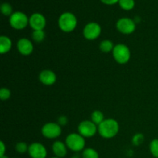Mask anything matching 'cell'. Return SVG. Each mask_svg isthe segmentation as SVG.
Returning <instances> with one entry per match:
<instances>
[{
  "mask_svg": "<svg viewBox=\"0 0 158 158\" xmlns=\"http://www.w3.org/2000/svg\"><path fill=\"white\" fill-rule=\"evenodd\" d=\"M119 123L114 119H106L104 120L98 126L99 134L103 138H113L117 135L119 132Z\"/></svg>",
  "mask_w": 158,
  "mask_h": 158,
  "instance_id": "obj_1",
  "label": "cell"
},
{
  "mask_svg": "<svg viewBox=\"0 0 158 158\" xmlns=\"http://www.w3.org/2000/svg\"><path fill=\"white\" fill-rule=\"evenodd\" d=\"M59 27L65 32H73L77 25V19L75 15L71 12H66L62 14L59 18Z\"/></svg>",
  "mask_w": 158,
  "mask_h": 158,
  "instance_id": "obj_2",
  "label": "cell"
},
{
  "mask_svg": "<svg viewBox=\"0 0 158 158\" xmlns=\"http://www.w3.org/2000/svg\"><path fill=\"white\" fill-rule=\"evenodd\" d=\"M66 144L67 148L74 152L83 151L85 148V139L80 134H70L66 138Z\"/></svg>",
  "mask_w": 158,
  "mask_h": 158,
  "instance_id": "obj_3",
  "label": "cell"
},
{
  "mask_svg": "<svg viewBox=\"0 0 158 158\" xmlns=\"http://www.w3.org/2000/svg\"><path fill=\"white\" fill-rule=\"evenodd\" d=\"M113 56L117 63L125 64L131 59V51L126 45L117 44L113 49Z\"/></svg>",
  "mask_w": 158,
  "mask_h": 158,
  "instance_id": "obj_4",
  "label": "cell"
},
{
  "mask_svg": "<svg viewBox=\"0 0 158 158\" xmlns=\"http://www.w3.org/2000/svg\"><path fill=\"white\" fill-rule=\"evenodd\" d=\"M29 19L22 12H15L10 15L9 24L15 29H23L29 24Z\"/></svg>",
  "mask_w": 158,
  "mask_h": 158,
  "instance_id": "obj_5",
  "label": "cell"
},
{
  "mask_svg": "<svg viewBox=\"0 0 158 158\" xmlns=\"http://www.w3.org/2000/svg\"><path fill=\"white\" fill-rule=\"evenodd\" d=\"M98 128L92 120H84L78 126L79 134L83 137H94L97 133Z\"/></svg>",
  "mask_w": 158,
  "mask_h": 158,
  "instance_id": "obj_6",
  "label": "cell"
},
{
  "mask_svg": "<svg viewBox=\"0 0 158 158\" xmlns=\"http://www.w3.org/2000/svg\"><path fill=\"white\" fill-rule=\"evenodd\" d=\"M61 133V127L59 123H47L42 127V134L46 138H56L60 137Z\"/></svg>",
  "mask_w": 158,
  "mask_h": 158,
  "instance_id": "obj_7",
  "label": "cell"
},
{
  "mask_svg": "<svg viewBox=\"0 0 158 158\" xmlns=\"http://www.w3.org/2000/svg\"><path fill=\"white\" fill-rule=\"evenodd\" d=\"M117 29L123 34H131L136 29V23L130 18H121L117 21Z\"/></svg>",
  "mask_w": 158,
  "mask_h": 158,
  "instance_id": "obj_8",
  "label": "cell"
},
{
  "mask_svg": "<svg viewBox=\"0 0 158 158\" xmlns=\"http://www.w3.org/2000/svg\"><path fill=\"white\" fill-rule=\"evenodd\" d=\"M101 33V27L97 23H89L83 29V35L86 40H94L98 38Z\"/></svg>",
  "mask_w": 158,
  "mask_h": 158,
  "instance_id": "obj_9",
  "label": "cell"
},
{
  "mask_svg": "<svg viewBox=\"0 0 158 158\" xmlns=\"http://www.w3.org/2000/svg\"><path fill=\"white\" fill-rule=\"evenodd\" d=\"M29 24L34 31L43 30L46 24V18L40 13H33L29 18Z\"/></svg>",
  "mask_w": 158,
  "mask_h": 158,
  "instance_id": "obj_10",
  "label": "cell"
},
{
  "mask_svg": "<svg viewBox=\"0 0 158 158\" xmlns=\"http://www.w3.org/2000/svg\"><path fill=\"white\" fill-rule=\"evenodd\" d=\"M28 153L32 158H46L47 156L46 148L40 143H33L29 145Z\"/></svg>",
  "mask_w": 158,
  "mask_h": 158,
  "instance_id": "obj_11",
  "label": "cell"
},
{
  "mask_svg": "<svg viewBox=\"0 0 158 158\" xmlns=\"http://www.w3.org/2000/svg\"><path fill=\"white\" fill-rule=\"evenodd\" d=\"M17 49L23 56H29L33 51V45L28 39H21L17 43Z\"/></svg>",
  "mask_w": 158,
  "mask_h": 158,
  "instance_id": "obj_12",
  "label": "cell"
},
{
  "mask_svg": "<svg viewBox=\"0 0 158 158\" xmlns=\"http://www.w3.org/2000/svg\"><path fill=\"white\" fill-rule=\"evenodd\" d=\"M40 80L43 84L46 86H51L56 81V76L52 71L46 69L40 73Z\"/></svg>",
  "mask_w": 158,
  "mask_h": 158,
  "instance_id": "obj_13",
  "label": "cell"
},
{
  "mask_svg": "<svg viewBox=\"0 0 158 158\" xmlns=\"http://www.w3.org/2000/svg\"><path fill=\"white\" fill-rule=\"evenodd\" d=\"M52 151L56 157L63 158L67 154V146L61 141H56L52 144Z\"/></svg>",
  "mask_w": 158,
  "mask_h": 158,
  "instance_id": "obj_14",
  "label": "cell"
},
{
  "mask_svg": "<svg viewBox=\"0 0 158 158\" xmlns=\"http://www.w3.org/2000/svg\"><path fill=\"white\" fill-rule=\"evenodd\" d=\"M12 48V41L6 35L0 37V52L2 54L6 53Z\"/></svg>",
  "mask_w": 158,
  "mask_h": 158,
  "instance_id": "obj_15",
  "label": "cell"
},
{
  "mask_svg": "<svg viewBox=\"0 0 158 158\" xmlns=\"http://www.w3.org/2000/svg\"><path fill=\"white\" fill-rule=\"evenodd\" d=\"M91 120L96 125H98L99 126L104 120V115H103V114L101 111L95 110L91 114Z\"/></svg>",
  "mask_w": 158,
  "mask_h": 158,
  "instance_id": "obj_16",
  "label": "cell"
},
{
  "mask_svg": "<svg viewBox=\"0 0 158 158\" xmlns=\"http://www.w3.org/2000/svg\"><path fill=\"white\" fill-rule=\"evenodd\" d=\"M114 43L110 40H103L100 44V49L102 52H109L110 51H113L114 48Z\"/></svg>",
  "mask_w": 158,
  "mask_h": 158,
  "instance_id": "obj_17",
  "label": "cell"
},
{
  "mask_svg": "<svg viewBox=\"0 0 158 158\" xmlns=\"http://www.w3.org/2000/svg\"><path fill=\"white\" fill-rule=\"evenodd\" d=\"M118 3L121 9L127 11L133 9L134 6H135V2H134V0H120Z\"/></svg>",
  "mask_w": 158,
  "mask_h": 158,
  "instance_id": "obj_18",
  "label": "cell"
},
{
  "mask_svg": "<svg viewBox=\"0 0 158 158\" xmlns=\"http://www.w3.org/2000/svg\"><path fill=\"white\" fill-rule=\"evenodd\" d=\"M83 158H99V154L96 150L93 148H86L84 149L82 154Z\"/></svg>",
  "mask_w": 158,
  "mask_h": 158,
  "instance_id": "obj_19",
  "label": "cell"
},
{
  "mask_svg": "<svg viewBox=\"0 0 158 158\" xmlns=\"http://www.w3.org/2000/svg\"><path fill=\"white\" fill-rule=\"evenodd\" d=\"M45 38V32L43 30H35L32 32V39L36 43H41Z\"/></svg>",
  "mask_w": 158,
  "mask_h": 158,
  "instance_id": "obj_20",
  "label": "cell"
},
{
  "mask_svg": "<svg viewBox=\"0 0 158 158\" xmlns=\"http://www.w3.org/2000/svg\"><path fill=\"white\" fill-rule=\"evenodd\" d=\"M150 151L154 157L158 158V139H154L151 142Z\"/></svg>",
  "mask_w": 158,
  "mask_h": 158,
  "instance_id": "obj_21",
  "label": "cell"
},
{
  "mask_svg": "<svg viewBox=\"0 0 158 158\" xmlns=\"http://www.w3.org/2000/svg\"><path fill=\"white\" fill-rule=\"evenodd\" d=\"M1 12L4 15H12V7L9 3L5 2L2 3L1 6Z\"/></svg>",
  "mask_w": 158,
  "mask_h": 158,
  "instance_id": "obj_22",
  "label": "cell"
},
{
  "mask_svg": "<svg viewBox=\"0 0 158 158\" xmlns=\"http://www.w3.org/2000/svg\"><path fill=\"white\" fill-rule=\"evenodd\" d=\"M15 150L19 154H25L29 150V147L24 142H19V143H17L16 145H15Z\"/></svg>",
  "mask_w": 158,
  "mask_h": 158,
  "instance_id": "obj_23",
  "label": "cell"
},
{
  "mask_svg": "<svg viewBox=\"0 0 158 158\" xmlns=\"http://www.w3.org/2000/svg\"><path fill=\"white\" fill-rule=\"evenodd\" d=\"M143 140H144V137H143V135L141 134H137L134 135V137H133V143L135 146H139V145L141 144L143 142Z\"/></svg>",
  "mask_w": 158,
  "mask_h": 158,
  "instance_id": "obj_24",
  "label": "cell"
},
{
  "mask_svg": "<svg viewBox=\"0 0 158 158\" xmlns=\"http://www.w3.org/2000/svg\"><path fill=\"white\" fill-rule=\"evenodd\" d=\"M11 92L9 89L6 88H2L0 89V98L2 100H6L10 97Z\"/></svg>",
  "mask_w": 158,
  "mask_h": 158,
  "instance_id": "obj_25",
  "label": "cell"
},
{
  "mask_svg": "<svg viewBox=\"0 0 158 158\" xmlns=\"http://www.w3.org/2000/svg\"><path fill=\"white\" fill-rule=\"evenodd\" d=\"M103 3L106 5H109V6H111V5H114L116 3L119 2L120 0H100Z\"/></svg>",
  "mask_w": 158,
  "mask_h": 158,
  "instance_id": "obj_26",
  "label": "cell"
},
{
  "mask_svg": "<svg viewBox=\"0 0 158 158\" xmlns=\"http://www.w3.org/2000/svg\"><path fill=\"white\" fill-rule=\"evenodd\" d=\"M58 121L60 125H65L67 123V118H66V117H64V116H63V117H60V118H59Z\"/></svg>",
  "mask_w": 158,
  "mask_h": 158,
  "instance_id": "obj_27",
  "label": "cell"
},
{
  "mask_svg": "<svg viewBox=\"0 0 158 158\" xmlns=\"http://www.w3.org/2000/svg\"><path fill=\"white\" fill-rule=\"evenodd\" d=\"M0 146H1V152H0V157L5 155V152H6V146H5L4 143L2 141L0 142Z\"/></svg>",
  "mask_w": 158,
  "mask_h": 158,
  "instance_id": "obj_28",
  "label": "cell"
},
{
  "mask_svg": "<svg viewBox=\"0 0 158 158\" xmlns=\"http://www.w3.org/2000/svg\"><path fill=\"white\" fill-rule=\"evenodd\" d=\"M71 158H80V157H79L78 155H74V156H73Z\"/></svg>",
  "mask_w": 158,
  "mask_h": 158,
  "instance_id": "obj_29",
  "label": "cell"
},
{
  "mask_svg": "<svg viewBox=\"0 0 158 158\" xmlns=\"http://www.w3.org/2000/svg\"><path fill=\"white\" fill-rule=\"evenodd\" d=\"M0 158H9V157H8L6 155H4V156H2V157H1Z\"/></svg>",
  "mask_w": 158,
  "mask_h": 158,
  "instance_id": "obj_30",
  "label": "cell"
},
{
  "mask_svg": "<svg viewBox=\"0 0 158 158\" xmlns=\"http://www.w3.org/2000/svg\"><path fill=\"white\" fill-rule=\"evenodd\" d=\"M51 158H59V157H51Z\"/></svg>",
  "mask_w": 158,
  "mask_h": 158,
  "instance_id": "obj_31",
  "label": "cell"
}]
</instances>
